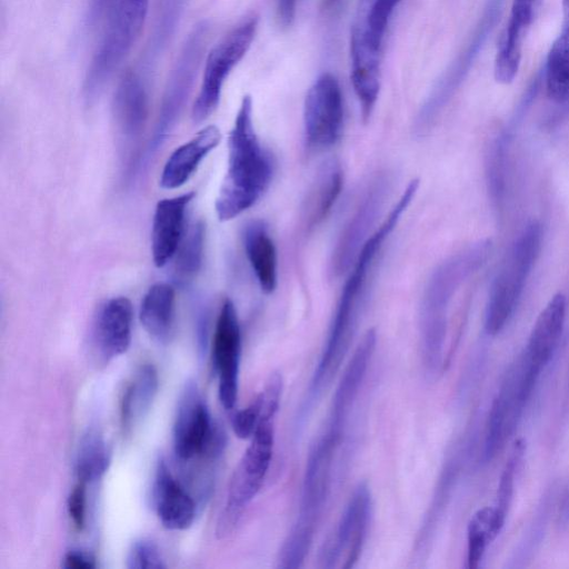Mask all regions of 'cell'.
I'll list each match as a JSON object with an SVG mask.
<instances>
[{"instance_id": "cell-1", "label": "cell", "mask_w": 569, "mask_h": 569, "mask_svg": "<svg viewBox=\"0 0 569 569\" xmlns=\"http://www.w3.org/2000/svg\"><path fill=\"white\" fill-rule=\"evenodd\" d=\"M418 187L419 180L417 179L407 186L389 214L370 234L359 251L342 288L326 347L311 379L313 387L328 388L339 370L357 329L366 282L375 258L410 204Z\"/></svg>"}, {"instance_id": "cell-2", "label": "cell", "mask_w": 569, "mask_h": 569, "mask_svg": "<svg viewBox=\"0 0 569 569\" xmlns=\"http://www.w3.org/2000/svg\"><path fill=\"white\" fill-rule=\"evenodd\" d=\"M274 169L272 153L256 133L247 94L228 137V167L214 202L218 219L228 221L251 208L270 187Z\"/></svg>"}, {"instance_id": "cell-3", "label": "cell", "mask_w": 569, "mask_h": 569, "mask_svg": "<svg viewBox=\"0 0 569 569\" xmlns=\"http://www.w3.org/2000/svg\"><path fill=\"white\" fill-rule=\"evenodd\" d=\"M492 243L479 240L442 261L432 272L420 311V336L423 362L429 372L439 370L448 327V309L455 295L468 278L488 260Z\"/></svg>"}, {"instance_id": "cell-4", "label": "cell", "mask_w": 569, "mask_h": 569, "mask_svg": "<svg viewBox=\"0 0 569 569\" xmlns=\"http://www.w3.org/2000/svg\"><path fill=\"white\" fill-rule=\"evenodd\" d=\"M342 435L327 428L308 456L300 508L279 552L280 568L296 569L303 565L330 493L333 460Z\"/></svg>"}, {"instance_id": "cell-5", "label": "cell", "mask_w": 569, "mask_h": 569, "mask_svg": "<svg viewBox=\"0 0 569 569\" xmlns=\"http://www.w3.org/2000/svg\"><path fill=\"white\" fill-rule=\"evenodd\" d=\"M540 222H528L515 240L492 283L485 311V330L498 335L509 322L521 299L542 246Z\"/></svg>"}, {"instance_id": "cell-6", "label": "cell", "mask_w": 569, "mask_h": 569, "mask_svg": "<svg viewBox=\"0 0 569 569\" xmlns=\"http://www.w3.org/2000/svg\"><path fill=\"white\" fill-rule=\"evenodd\" d=\"M274 446V419L261 420L238 462L228 487L217 533L229 535L259 492L269 470Z\"/></svg>"}, {"instance_id": "cell-7", "label": "cell", "mask_w": 569, "mask_h": 569, "mask_svg": "<svg viewBox=\"0 0 569 569\" xmlns=\"http://www.w3.org/2000/svg\"><path fill=\"white\" fill-rule=\"evenodd\" d=\"M258 19L249 16L224 34L208 52L200 88L191 108L193 123L206 120L218 107L223 84L249 50Z\"/></svg>"}, {"instance_id": "cell-8", "label": "cell", "mask_w": 569, "mask_h": 569, "mask_svg": "<svg viewBox=\"0 0 569 569\" xmlns=\"http://www.w3.org/2000/svg\"><path fill=\"white\" fill-rule=\"evenodd\" d=\"M539 377L522 355L509 367L491 403L483 442V459L490 461L512 436Z\"/></svg>"}, {"instance_id": "cell-9", "label": "cell", "mask_w": 569, "mask_h": 569, "mask_svg": "<svg viewBox=\"0 0 569 569\" xmlns=\"http://www.w3.org/2000/svg\"><path fill=\"white\" fill-rule=\"evenodd\" d=\"M173 451L180 460L219 455L224 433L211 420L198 386L188 380L181 391L172 429Z\"/></svg>"}, {"instance_id": "cell-10", "label": "cell", "mask_w": 569, "mask_h": 569, "mask_svg": "<svg viewBox=\"0 0 569 569\" xmlns=\"http://www.w3.org/2000/svg\"><path fill=\"white\" fill-rule=\"evenodd\" d=\"M207 38V24L204 22L198 24L189 34L177 59L168 80L158 123L153 138L148 147L146 161L150 160V158L153 157L152 154L161 148L177 121L194 81L206 48Z\"/></svg>"}, {"instance_id": "cell-11", "label": "cell", "mask_w": 569, "mask_h": 569, "mask_svg": "<svg viewBox=\"0 0 569 569\" xmlns=\"http://www.w3.org/2000/svg\"><path fill=\"white\" fill-rule=\"evenodd\" d=\"M343 127V100L338 80L322 73L310 87L303 107L306 147L320 151L333 146Z\"/></svg>"}, {"instance_id": "cell-12", "label": "cell", "mask_w": 569, "mask_h": 569, "mask_svg": "<svg viewBox=\"0 0 569 569\" xmlns=\"http://www.w3.org/2000/svg\"><path fill=\"white\" fill-rule=\"evenodd\" d=\"M371 517V492L366 482L353 490L338 527L320 551L321 568H352L358 561Z\"/></svg>"}, {"instance_id": "cell-13", "label": "cell", "mask_w": 569, "mask_h": 569, "mask_svg": "<svg viewBox=\"0 0 569 569\" xmlns=\"http://www.w3.org/2000/svg\"><path fill=\"white\" fill-rule=\"evenodd\" d=\"M241 357V331L237 310L230 299L220 308L211 349L213 371L218 377V396L226 410L233 409L238 397Z\"/></svg>"}, {"instance_id": "cell-14", "label": "cell", "mask_w": 569, "mask_h": 569, "mask_svg": "<svg viewBox=\"0 0 569 569\" xmlns=\"http://www.w3.org/2000/svg\"><path fill=\"white\" fill-rule=\"evenodd\" d=\"M389 191V178L377 177L368 187L358 208L343 228L331 259V270L336 276L348 271L362 246L370 237V229L379 216Z\"/></svg>"}, {"instance_id": "cell-15", "label": "cell", "mask_w": 569, "mask_h": 569, "mask_svg": "<svg viewBox=\"0 0 569 569\" xmlns=\"http://www.w3.org/2000/svg\"><path fill=\"white\" fill-rule=\"evenodd\" d=\"M567 299L555 295L541 310L530 332L522 356L536 375L540 376L555 355L562 336Z\"/></svg>"}, {"instance_id": "cell-16", "label": "cell", "mask_w": 569, "mask_h": 569, "mask_svg": "<svg viewBox=\"0 0 569 569\" xmlns=\"http://www.w3.org/2000/svg\"><path fill=\"white\" fill-rule=\"evenodd\" d=\"M194 194L189 191L158 201L151 230V253L157 268L164 267L174 257L182 240L186 210Z\"/></svg>"}, {"instance_id": "cell-17", "label": "cell", "mask_w": 569, "mask_h": 569, "mask_svg": "<svg viewBox=\"0 0 569 569\" xmlns=\"http://www.w3.org/2000/svg\"><path fill=\"white\" fill-rule=\"evenodd\" d=\"M133 309L127 297L111 298L100 308L94 323L93 339L102 360L109 361L129 349Z\"/></svg>"}, {"instance_id": "cell-18", "label": "cell", "mask_w": 569, "mask_h": 569, "mask_svg": "<svg viewBox=\"0 0 569 569\" xmlns=\"http://www.w3.org/2000/svg\"><path fill=\"white\" fill-rule=\"evenodd\" d=\"M152 501L162 526L170 530L188 529L196 517V503L170 472L164 460L157 463Z\"/></svg>"}, {"instance_id": "cell-19", "label": "cell", "mask_w": 569, "mask_h": 569, "mask_svg": "<svg viewBox=\"0 0 569 569\" xmlns=\"http://www.w3.org/2000/svg\"><path fill=\"white\" fill-rule=\"evenodd\" d=\"M377 342L375 329L366 332L356 348L335 391L328 426L343 430L366 377Z\"/></svg>"}, {"instance_id": "cell-20", "label": "cell", "mask_w": 569, "mask_h": 569, "mask_svg": "<svg viewBox=\"0 0 569 569\" xmlns=\"http://www.w3.org/2000/svg\"><path fill=\"white\" fill-rule=\"evenodd\" d=\"M220 139L218 127L210 124L179 146L164 163L159 181L161 188L177 189L183 186L204 157L218 146Z\"/></svg>"}, {"instance_id": "cell-21", "label": "cell", "mask_w": 569, "mask_h": 569, "mask_svg": "<svg viewBox=\"0 0 569 569\" xmlns=\"http://www.w3.org/2000/svg\"><path fill=\"white\" fill-rule=\"evenodd\" d=\"M351 82L367 122L373 111L380 89V56L352 29L350 40Z\"/></svg>"}, {"instance_id": "cell-22", "label": "cell", "mask_w": 569, "mask_h": 569, "mask_svg": "<svg viewBox=\"0 0 569 569\" xmlns=\"http://www.w3.org/2000/svg\"><path fill=\"white\" fill-rule=\"evenodd\" d=\"M149 99L146 84L133 70L120 80L113 99V113L122 137L134 140L143 130L148 117Z\"/></svg>"}, {"instance_id": "cell-23", "label": "cell", "mask_w": 569, "mask_h": 569, "mask_svg": "<svg viewBox=\"0 0 569 569\" xmlns=\"http://www.w3.org/2000/svg\"><path fill=\"white\" fill-rule=\"evenodd\" d=\"M342 184L343 172L340 162L335 158L323 161L302 209L307 230H312L326 219L341 192Z\"/></svg>"}, {"instance_id": "cell-24", "label": "cell", "mask_w": 569, "mask_h": 569, "mask_svg": "<svg viewBox=\"0 0 569 569\" xmlns=\"http://www.w3.org/2000/svg\"><path fill=\"white\" fill-rule=\"evenodd\" d=\"M243 247L261 290L272 293L277 287V251L263 221L252 220L246 226Z\"/></svg>"}, {"instance_id": "cell-25", "label": "cell", "mask_w": 569, "mask_h": 569, "mask_svg": "<svg viewBox=\"0 0 569 569\" xmlns=\"http://www.w3.org/2000/svg\"><path fill=\"white\" fill-rule=\"evenodd\" d=\"M174 288L167 282L152 284L142 298L139 319L150 337L167 342L172 331L174 316Z\"/></svg>"}, {"instance_id": "cell-26", "label": "cell", "mask_w": 569, "mask_h": 569, "mask_svg": "<svg viewBox=\"0 0 569 569\" xmlns=\"http://www.w3.org/2000/svg\"><path fill=\"white\" fill-rule=\"evenodd\" d=\"M158 386L156 368L150 363L141 366L124 389L120 401V425L123 433H129L136 422L149 411Z\"/></svg>"}, {"instance_id": "cell-27", "label": "cell", "mask_w": 569, "mask_h": 569, "mask_svg": "<svg viewBox=\"0 0 569 569\" xmlns=\"http://www.w3.org/2000/svg\"><path fill=\"white\" fill-rule=\"evenodd\" d=\"M502 527L493 507L481 508L471 517L467 528L468 569L479 568L487 546L497 538Z\"/></svg>"}, {"instance_id": "cell-28", "label": "cell", "mask_w": 569, "mask_h": 569, "mask_svg": "<svg viewBox=\"0 0 569 569\" xmlns=\"http://www.w3.org/2000/svg\"><path fill=\"white\" fill-rule=\"evenodd\" d=\"M513 129L515 124H509L507 130L502 131L491 143L487 153L486 176L488 191L492 204L498 212H501L505 206L507 158Z\"/></svg>"}, {"instance_id": "cell-29", "label": "cell", "mask_w": 569, "mask_h": 569, "mask_svg": "<svg viewBox=\"0 0 569 569\" xmlns=\"http://www.w3.org/2000/svg\"><path fill=\"white\" fill-rule=\"evenodd\" d=\"M111 450L103 437L97 431H89L78 448L74 473L77 480L90 482L100 478L109 468Z\"/></svg>"}, {"instance_id": "cell-30", "label": "cell", "mask_w": 569, "mask_h": 569, "mask_svg": "<svg viewBox=\"0 0 569 569\" xmlns=\"http://www.w3.org/2000/svg\"><path fill=\"white\" fill-rule=\"evenodd\" d=\"M545 83L550 100L557 103L569 102V43L559 37L547 56Z\"/></svg>"}, {"instance_id": "cell-31", "label": "cell", "mask_w": 569, "mask_h": 569, "mask_svg": "<svg viewBox=\"0 0 569 569\" xmlns=\"http://www.w3.org/2000/svg\"><path fill=\"white\" fill-rule=\"evenodd\" d=\"M206 226L196 222L181 240L176 252L174 278L179 283H187L198 273L203 252Z\"/></svg>"}, {"instance_id": "cell-32", "label": "cell", "mask_w": 569, "mask_h": 569, "mask_svg": "<svg viewBox=\"0 0 569 569\" xmlns=\"http://www.w3.org/2000/svg\"><path fill=\"white\" fill-rule=\"evenodd\" d=\"M523 452L525 442L522 440L516 441L500 475L493 509L503 525L513 496L515 475Z\"/></svg>"}, {"instance_id": "cell-33", "label": "cell", "mask_w": 569, "mask_h": 569, "mask_svg": "<svg viewBox=\"0 0 569 569\" xmlns=\"http://www.w3.org/2000/svg\"><path fill=\"white\" fill-rule=\"evenodd\" d=\"M127 567L130 569L164 568V561L158 546L150 539H140L132 543Z\"/></svg>"}, {"instance_id": "cell-34", "label": "cell", "mask_w": 569, "mask_h": 569, "mask_svg": "<svg viewBox=\"0 0 569 569\" xmlns=\"http://www.w3.org/2000/svg\"><path fill=\"white\" fill-rule=\"evenodd\" d=\"M263 399L261 392L251 403L237 411L232 418V429L240 439L251 438L262 420Z\"/></svg>"}, {"instance_id": "cell-35", "label": "cell", "mask_w": 569, "mask_h": 569, "mask_svg": "<svg viewBox=\"0 0 569 569\" xmlns=\"http://www.w3.org/2000/svg\"><path fill=\"white\" fill-rule=\"evenodd\" d=\"M87 482L78 480L68 497V513L77 530L86 525Z\"/></svg>"}, {"instance_id": "cell-36", "label": "cell", "mask_w": 569, "mask_h": 569, "mask_svg": "<svg viewBox=\"0 0 569 569\" xmlns=\"http://www.w3.org/2000/svg\"><path fill=\"white\" fill-rule=\"evenodd\" d=\"M67 569H93L97 567L94 558L80 550H70L63 559Z\"/></svg>"}, {"instance_id": "cell-37", "label": "cell", "mask_w": 569, "mask_h": 569, "mask_svg": "<svg viewBox=\"0 0 569 569\" xmlns=\"http://www.w3.org/2000/svg\"><path fill=\"white\" fill-rule=\"evenodd\" d=\"M298 0H278L277 18L282 28H289L296 18Z\"/></svg>"}, {"instance_id": "cell-38", "label": "cell", "mask_w": 569, "mask_h": 569, "mask_svg": "<svg viewBox=\"0 0 569 569\" xmlns=\"http://www.w3.org/2000/svg\"><path fill=\"white\" fill-rule=\"evenodd\" d=\"M559 518L562 525H569V490L563 499Z\"/></svg>"}, {"instance_id": "cell-39", "label": "cell", "mask_w": 569, "mask_h": 569, "mask_svg": "<svg viewBox=\"0 0 569 569\" xmlns=\"http://www.w3.org/2000/svg\"><path fill=\"white\" fill-rule=\"evenodd\" d=\"M339 0H322V8L325 10L331 9Z\"/></svg>"}]
</instances>
